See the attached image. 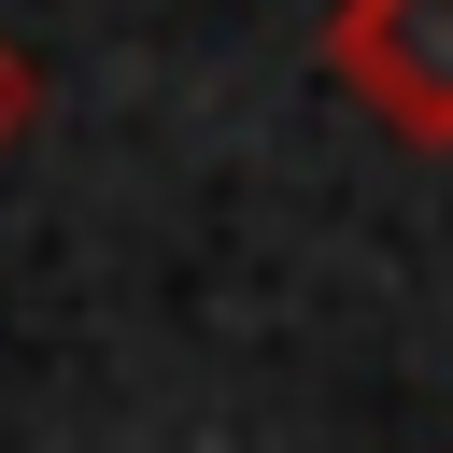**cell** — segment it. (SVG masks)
Wrapping results in <instances>:
<instances>
[{
	"instance_id": "obj_1",
	"label": "cell",
	"mask_w": 453,
	"mask_h": 453,
	"mask_svg": "<svg viewBox=\"0 0 453 453\" xmlns=\"http://www.w3.org/2000/svg\"><path fill=\"white\" fill-rule=\"evenodd\" d=\"M326 71L411 156H453V0H340L326 14Z\"/></svg>"
},
{
	"instance_id": "obj_2",
	"label": "cell",
	"mask_w": 453,
	"mask_h": 453,
	"mask_svg": "<svg viewBox=\"0 0 453 453\" xmlns=\"http://www.w3.org/2000/svg\"><path fill=\"white\" fill-rule=\"evenodd\" d=\"M28 113H42V71H28V57H14V42H0V156H14V142H28Z\"/></svg>"
}]
</instances>
